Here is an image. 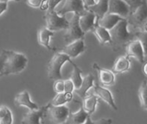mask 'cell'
<instances>
[{
  "instance_id": "obj_1",
  "label": "cell",
  "mask_w": 147,
  "mask_h": 124,
  "mask_svg": "<svg viewBox=\"0 0 147 124\" xmlns=\"http://www.w3.org/2000/svg\"><path fill=\"white\" fill-rule=\"evenodd\" d=\"M3 51L5 54V58L3 71L0 74V78L9 74L20 73L25 69L28 63V59L24 53L5 49H4Z\"/></svg>"
},
{
  "instance_id": "obj_2",
  "label": "cell",
  "mask_w": 147,
  "mask_h": 124,
  "mask_svg": "<svg viewBox=\"0 0 147 124\" xmlns=\"http://www.w3.org/2000/svg\"><path fill=\"white\" fill-rule=\"evenodd\" d=\"M127 27V20L122 19L113 28L108 30L112 41L111 46L114 50H118L120 47L126 46L130 41L135 39V34L129 32Z\"/></svg>"
},
{
  "instance_id": "obj_3",
  "label": "cell",
  "mask_w": 147,
  "mask_h": 124,
  "mask_svg": "<svg viewBox=\"0 0 147 124\" xmlns=\"http://www.w3.org/2000/svg\"><path fill=\"white\" fill-rule=\"evenodd\" d=\"M71 62V59L63 53L57 52L48 65V76L51 80H60L62 79L61 73V69L65 62Z\"/></svg>"
},
{
  "instance_id": "obj_4",
  "label": "cell",
  "mask_w": 147,
  "mask_h": 124,
  "mask_svg": "<svg viewBox=\"0 0 147 124\" xmlns=\"http://www.w3.org/2000/svg\"><path fill=\"white\" fill-rule=\"evenodd\" d=\"M79 14L74 13L73 17L69 21L68 27L66 29V33L64 35V41L67 43H71L75 41L80 40V39H84V33L80 28L79 25V18H80Z\"/></svg>"
},
{
  "instance_id": "obj_5",
  "label": "cell",
  "mask_w": 147,
  "mask_h": 124,
  "mask_svg": "<svg viewBox=\"0 0 147 124\" xmlns=\"http://www.w3.org/2000/svg\"><path fill=\"white\" fill-rule=\"evenodd\" d=\"M44 18L46 21V28L52 32L67 29L68 27L69 21H67L64 17L59 16L55 11H48L44 16Z\"/></svg>"
},
{
  "instance_id": "obj_6",
  "label": "cell",
  "mask_w": 147,
  "mask_h": 124,
  "mask_svg": "<svg viewBox=\"0 0 147 124\" xmlns=\"http://www.w3.org/2000/svg\"><path fill=\"white\" fill-rule=\"evenodd\" d=\"M147 18V0H142L140 5L132 11L126 18L128 24L134 28L140 29L145 19Z\"/></svg>"
},
{
  "instance_id": "obj_7",
  "label": "cell",
  "mask_w": 147,
  "mask_h": 124,
  "mask_svg": "<svg viewBox=\"0 0 147 124\" xmlns=\"http://www.w3.org/2000/svg\"><path fill=\"white\" fill-rule=\"evenodd\" d=\"M47 112L49 114V118L53 124H61L67 120L70 110L65 105L53 106L50 104Z\"/></svg>"
},
{
  "instance_id": "obj_8",
  "label": "cell",
  "mask_w": 147,
  "mask_h": 124,
  "mask_svg": "<svg viewBox=\"0 0 147 124\" xmlns=\"http://www.w3.org/2000/svg\"><path fill=\"white\" fill-rule=\"evenodd\" d=\"M107 13L114 14L124 19H126L131 11L128 5L123 0H108Z\"/></svg>"
},
{
  "instance_id": "obj_9",
  "label": "cell",
  "mask_w": 147,
  "mask_h": 124,
  "mask_svg": "<svg viewBox=\"0 0 147 124\" xmlns=\"http://www.w3.org/2000/svg\"><path fill=\"white\" fill-rule=\"evenodd\" d=\"M85 11L86 10L82 0H66L63 6L59 9L56 13L58 15H61V17L68 12H74L82 16L85 13Z\"/></svg>"
},
{
  "instance_id": "obj_10",
  "label": "cell",
  "mask_w": 147,
  "mask_h": 124,
  "mask_svg": "<svg viewBox=\"0 0 147 124\" xmlns=\"http://www.w3.org/2000/svg\"><path fill=\"white\" fill-rule=\"evenodd\" d=\"M50 103H48L46 105H43L37 109L30 110L24 115L21 124H42L40 122V119L47 112Z\"/></svg>"
},
{
  "instance_id": "obj_11",
  "label": "cell",
  "mask_w": 147,
  "mask_h": 124,
  "mask_svg": "<svg viewBox=\"0 0 147 124\" xmlns=\"http://www.w3.org/2000/svg\"><path fill=\"white\" fill-rule=\"evenodd\" d=\"M125 53L126 57H131L135 59L140 64L144 63V54L143 52V48L137 39H134L133 41H130L125 46Z\"/></svg>"
},
{
  "instance_id": "obj_12",
  "label": "cell",
  "mask_w": 147,
  "mask_h": 124,
  "mask_svg": "<svg viewBox=\"0 0 147 124\" xmlns=\"http://www.w3.org/2000/svg\"><path fill=\"white\" fill-rule=\"evenodd\" d=\"M85 50H86V46L84 43V39H80L63 47L61 50V53H65L71 59V58H76L79 54L83 53Z\"/></svg>"
},
{
  "instance_id": "obj_13",
  "label": "cell",
  "mask_w": 147,
  "mask_h": 124,
  "mask_svg": "<svg viewBox=\"0 0 147 124\" xmlns=\"http://www.w3.org/2000/svg\"><path fill=\"white\" fill-rule=\"evenodd\" d=\"M95 23H96V17L93 12L86 11L84 14L80 16L79 25L84 34L90 30L92 31V29L95 26Z\"/></svg>"
},
{
  "instance_id": "obj_14",
  "label": "cell",
  "mask_w": 147,
  "mask_h": 124,
  "mask_svg": "<svg viewBox=\"0 0 147 124\" xmlns=\"http://www.w3.org/2000/svg\"><path fill=\"white\" fill-rule=\"evenodd\" d=\"M93 89H94V94H95V96L97 97H100V99L105 101L114 110L118 109V107L116 106V104H115V103L113 101V95L107 89L99 85L98 84H94V86H93Z\"/></svg>"
},
{
  "instance_id": "obj_15",
  "label": "cell",
  "mask_w": 147,
  "mask_h": 124,
  "mask_svg": "<svg viewBox=\"0 0 147 124\" xmlns=\"http://www.w3.org/2000/svg\"><path fill=\"white\" fill-rule=\"evenodd\" d=\"M122 19H124V18L120 17L119 16L107 13L102 17L96 19V23L99 26H100V27H102L107 30H110L112 28H113Z\"/></svg>"
},
{
  "instance_id": "obj_16",
  "label": "cell",
  "mask_w": 147,
  "mask_h": 124,
  "mask_svg": "<svg viewBox=\"0 0 147 124\" xmlns=\"http://www.w3.org/2000/svg\"><path fill=\"white\" fill-rule=\"evenodd\" d=\"M94 78L93 75L91 74H88L83 79H82V83L81 85V86L77 89H75L74 92H75L81 99H84L86 97H87V94H88V91L93 88L94 83Z\"/></svg>"
},
{
  "instance_id": "obj_17",
  "label": "cell",
  "mask_w": 147,
  "mask_h": 124,
  "mask_svg": "<svg viewBox=\"0 0 147 124\" xmlns=\"http://www.w3.org/2000/svg\"><path fill=\"white\" fill-rule=\"evenodd\" d=\"M55 32L49 30L46 27H42L37 34V41L40 45L45 47L49 51H55L54 47L50 46V38L54 36Z\"/></svg>"
},
{
  "instance_id": "obj_18",
  "label": "cell",
  "mask_w": 147,
  "mask_h": 124,
  "mask_svg": "<svg viewBox=\"0 0 147 124\" xmlns=\"http://www.w3.org/2000/svg\"><path fill=\"white\" fill-rule=\"evenodd\" d=\"M93 67L98 72L100 82L103 85H113L114 80H115V76L113 73L112 71L101 68L96 63H94L93 65Z\"/></svg>"
},
{
  "instance_id": "obj_19",
  "label": "cell",
  "mask_w": 147,
  "mask_h": 124,
  "mask_svg": "<svg viewBox=\"0 0 147 124\" xmlns=\"http://www.w3.org/2000/svg\"><path fill=\"white\" fill-rule=\"evenodd\" d=\"M88 116H89V115L84 111V109H82V107L81 105L78 111H76V112L70 111L67 120L61 124H82V123L85 122Z\"/></svg>"
},
{
  "instance_id": "obj_20",
  "label": "cell",
  "mask_w": 147,
  "mask_h": 124,
  "mask_svg": "<svg viewBox=\"0 0 147 124\" xmlns=\"http://www.w3.org/2000/svg\"><path fill=\"white\" fill-rule=\"evenodd\" d=\"M15 103L18 106H24L28 108L30 110L37 109L38 106L35 103H33L30 99V94L27 91H24L20 93H18L15 97Z\"/></svg>"
},
{
  "instance_id": "obj_21",
  "label": "cell",
  "mask_w": 147,
  "mask_h": 124,
  "mask_svg": "<svg viewBox=\"0 0 147 124\" xmlns=\"http://www.w3.org/2000/svg\"><path fill=\"white\" fill-rule=\"evenodd\" d=\"M107 10H108V0H98L94 5L86 9V11L93 12L95 15L96 19H99L102 17L105 14H107Z\"/></svg>"
},
{
  "instance_id": "obj_22",
  "label": "cell",
  "mask_w": 147,
  "mask_h": 124,
  "mask_svg": "<svg viewBox=\"0 0 147 124\" xmlns=\"http://www.w3.org/2000/svg\"><path fill=\"white\" fill-rule=\"evenodd\" d=\"M129 68H130V61L128 59V57L120 56L115 60L112 68V72L113 74H119L127 72Z\"/></svg>"
},
{
  "instance_id": "obj_23",
  "label": "cell",
  "mask_w": 147,
  "mask_h": 124,
  "mask_svg": "<svg viewBox=\"0 0 147 124\" xmlns=\"http://www.w3.org/2000/svg\"><path fill=\"white\" fill-rule=\"evenodd\" d=\"M93 33L95 35L96 38L98 39V41H100V43L101 45H106V44H109L111 45L112 41H111V36L109 34V31L100 26H99L97 23H95L94 28L92 29Z\"/></svg>"
},
{
  "instance_id": "obj_24",
  "label": "cell",
  "mask_w": 147,
  "mask_h": 124,
  "mask_svg": "<svg viewBox=\"0 0 147 124\" xmlns=\"http://www.w3.org/2000/svg\"><path fill=\"white\" fill-rule=\"evenodd\" d=\"M97 103H98V97L95 95L87 96L82 102V107L86 113L91 115L96 109Z\"/></svg>"
},
{
  "instance_id": "obj_25",
  "label": "cell",
  "mask_w": 147,
  "mask_h": 124,
  "mask_svg": "<svg viewBox=\"0 0 147 124\" xmlns=\"http://www.w3.org/2000/svg\"><path fill=\"white\" fill-rule=\"evenodd\" d=\"M73 99H74L73 93L62 92V93H57L55 97L49 103L53 106H60V105H64L65 103H70Z\"/></svg>"
},
{
  "instance_id": "obj_26",
  "label": "cell",
  "mask_w": 147,
  "mask_h": 124,
  "mask_svg": "<svg viewBox=\"0 0 147 124\" xmlns=\"http://www.w3.org/2000/svg\"><path fill=\"white\" fill-rule=\"evenodd\" d=\"M70 63L72 64L74 69H73V72L71 73V76H70V80L73 82L74 85H75V89H77L81 86L82 83V78L81 76V73H82V70L74 63L73 61H71Z\"/></svg>"
},
{
  "instance_id": "obj_27",
  "label": "cell",
  "mask_w": 147,
  "mask_h": 124,
  "mask_svg": "<svg viewBox=\"0 0 147 124\" xmlns=\"http://www.w3.org/2000/svg\"><path fill=\"white\" fill-rule=\"evenodd\" d=\"M12 121L11 109L5 105H0V124H12Z\"/></svg>"
},
{
  "instance_id": "obj_28",
  "label": "cell",
  "mask_w": 147,
  "mask_h": 124,
  "mask_svg": "<svg viewBox=\"0 0 147 124\" xmlns=\"http://www.w3.org/2000/svg\"><path fill=\"white\" fill-rule=\"evenodd\" d=\"M138 98L141 107L144 109H147V85L145 80H144L139 86Z\"/></svg>"
},
{
  "instance_id": "obj_29",
  "label": "cell",
  "mask_w": 147,
  "mask_h": 124,
  "mask_svg": "<svg viewBox=\"0 0 147 124\" xmlns=\"http://www.w3.org/2000/svg\"><path fill=\"white\" fill-rule=\"evenodd\" d=\"M135 34V39H137L142 48H143V52L144 56L147 55V32L144 31H139V32H136Z\"/></svg>"
},
{
  "instance_id": "obj_30",
  "label": "cell",
  "mask_w": 147,
  "mask_h": 124,
  "mask_svg": "<svg viewBox=\"0 0 147 124\" xmlns=\"http://www.w3.org/2000/svg\"><path fill=\"white\" fill-rule=\"evenodd\" d=\"M54 91L57 93H62L64 92V80L60 79V80H55L53 85Z\"/></svg>"
},
{
  "instance_id": "obj_31",
  "label": "cell",
  "mask_w": 147,
  "mask_h": 124,
  "mask_svg": "<svg viewBox=\"0 0 147 124\" xmlns=\"http://www.w3.org/2000/svg\"><path fill=\"white\" fill-rule=\"evenodd\" d=\"M75 91V85L70 79L64 80V92L67 93H74Z\"/></svg>"
},
{
  "instance_id": "obj_32",
  "label": "cell",
  "mask_w": 147,
  "mask_h": 124,
  "mask_svg": "<svg viewBox=\"0 0 147 124\" xmlns=\"http://www.w3.org/2000/svg\"><path fill=\"white\" fill-rule=\"evenodd\" d=\"M123 1H125L128 5V6L130 8V11L131 12L140 5L142 0H123Z\"/></svg>"
},
{
  "instance_id": "obj_33",
  "label": "cell",
  "mask_w": 147,
  "mask_h": 124,
  "mask_svg": "<svg viewBox=\"0 0 147 124\" xmlns=\"http://www.w3.org/2000/svg\"><path fill=\"white\" fill-rule=\"evenodd\" d=\"M62 1V0H47L48 2V11H55V7Z\"/></svg>"
},
{
  "instance_id": "obj_34",
  "label": "cell",
  "mask_w": 147,
  "mask_h": 124,
  "mask_svg": "<svg viewBox=\"0 0 147 124\" xmlns=\"http://www.w3.org/2000/svg\"><path fill=\"white\" fill-rule=\"evenodd\" d=\"M42 0H25V3L31 8H39Z\"/></svg>"
},
{
  "instance_id": "obj_35",
  "label": "cell",
  "mask_w": 147,
  "mask_h": 124,
  "mask_svg": "<svg viewBox=\"0 0 147 124\" xmlns=\"http://www.w3.org/2000/svg\"><path fill=\"white\" fill-rule=\"evenodd\" d=\"M82 3H83V5H84V8L85 10L88 9V7L90 6H93L95 5L96 3V0H82Z\"/></svg>"
},
{
  "instance_id": "obj_36",
  "label": "cell",
  "mask_w": 147,
  "mask_h": 124,
  "mask_svg": "<svg viewBox=\"0 0 147 124\" xmlns=\"http://www.w3.org/2000/svg\"><path fill=\"white\" fill-rule=\"evenodd\" d=\"M112 122H113L112 119L102 118V119H100L96 121H94V124H112Z\"/></svg>"
},
{
  "instance_id": "obj_37",
  "label": "cell",
  "mask_w": 147,
  "mask_h": 124,
  "mask_svg": "<svg viewBox=\"0 0 147 124\" xmlns=\"http://www.w3.org/2000/svg\"><path fill=\"white\" fill-rule=\"evenodd\" d=\"M5 58V53H4V51H2V53H0V74H1V73H2V71H3Z\"/></svg>"
},
{
  "instance_id": "obj_38",
  "label": "cell",
  "mask_w": 147,
  "mask_h": 124,
  "mask_svg": "<svg viewBox=\"0 0 147 124\" xmlns=\"http://www.w3.org/2000/svg\"><path fill=\"white\" fill-rule=\"evenodd\" d=\"M7 3L0 1V15H2L7 10Z\"/></svg>"
},
{
  "instance_id": "obj_39",
  "label": "cell",
  "mask_w": 147,
  "mask_h": 124,
  "mask_svg": "<svg viewBox=\"0 0 147 124\" xmlns=\"http://www.w3.org/2000/svg\"><path fill=\"white\" fill-rule=\"evenodd\" d=\"M41 11H46L48 10V2L47 0H42V2L41 4V6L39 7Z\"/></svg>"
},
{
  "instance_id": "obj_40",
  "label": "cell",
  "mask_w": 147,
  "mask_h": 124,
  "mask_svg": "<svg viewBox=\"0 0 147 124\" xmlns=\"http://www.w3.org/2000/svg\"><path fill=\"white\" fill-rule=\"evenodd\" d=\"M140 31H144L147 32V18L145 19V21L144 22V23L142 24V26L140 27Z\"/></svg>"
},
{
  "instance_id": "obj_41",
  "label": "cell",
  "mask_w": 147,
  "mask_h": 124,
  "mask_svg": "<svg viewBox=\"0 0 147 124\" xmlns=\"http://www.w3.org/2000/svg\"><path fill=\"white\" fill-rule=\"evenodd\" d=\"M90 116H91V115L88 116V118H87V120L85 121V122H83V123H82V124H94V121H92V119H91Z\"/></svg>"
},
{
  "instance_id": "obj_42",
  "label": "cell",
  "mask_w": 147,
  "mask_h": 124,
  "mask_svg": "<svg viewBox=\"0 0 147 124\" xmlns=\"http://www.w3.org/2000/svg\"><path fill=\"white\" fill-rule=\"evenodd\" d=\"M143 72H144V73L147 76V62L144 65V67H143Z\"/></svg>"
},
{
  "instance_id": "obj_43",
  "label": "cell",
  "mask_w": 147,
  "mask_h": 124,
  "mask_svg": "<svg viewBox=\"0 0 147 124\" xmlns=\"http://www.w3.org/2000/svg\"><path fill=\"white\" fill-rule=\"evenodd\" d=\"M0 1H2V2H8L9 1V0H0ZM16 1H19V0H16Z\"/></svg>"
},
{
  "instance_id": "obj_44",
  "label": "cell",
  "mask_w": 147,
  "mask_h": 124,
  "mask_svg": "<svg viewBox=\"0 0 147 124\" xmlns=\"http://www.w3.org/2000/svg\"><path fill=\"white\" fill-rule=\"evenodd\" d=\"M146 85H147V81H146Z\"/></svg>"
}]
</instances>
